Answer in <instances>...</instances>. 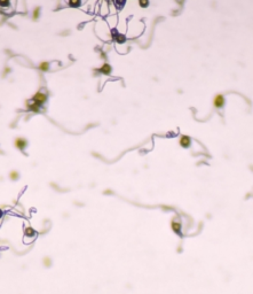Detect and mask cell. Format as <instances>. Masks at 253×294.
<instances>
[{"label": "cell", "instance_id": "6da1fadb", "mask_svg": "<svg viewBox=\"0 0 253 294\" xmlns=\"http://www.w3.org/2000/svg\"><path fill=\"white\" fill-rule=\"evenodd\" d=\"M224 105H226V99L223 97V94H221V93L215 94L213 98V107L217 109H220V108L224 107Z\"/></svg>", "mask_w": 253, "mask_h": 294}, {"label": "cell", "instance_id": "7a4b0ae2", "mask_svg": "<svg viewBox=\"0 0 253 294\" xmlns=\"http://www.w3.org/2000/svg\"><path fill=\"white\" fill-rule=\"evenodd\" d=\"M46 100H47V96H46L45 93H42V92H37V93L33 96V98H32V101H33L36 105H38V106L44 105V103L46 102Z\"/></svg>", "mask_w": 253, "mask_h": 294}, {"label": "cell", "instance_id": "3957f363", "mask_svg": "<svg viewBox=\"0 0 253 294\" xmlns=\"http://www.w3.org/2000/svg\"><path fill=\"white\" fill-rule=\"evenodd\" d=\"M14 145H15V147H16L17 149L23 151V149L27 147V145H28V140H27L25 138L17 137V138H15V140H14Z\"/></svg>", "mask_w": 253, "mask_h": 294}, {"label": "cell", "instance_id": "277c9868", "mask_svg": "<svg viewBox=\"0 0 253 294\" xmlns=\"http://www.w3.org/2000/svg\"><path fill=\"white\" fill-rule=\"evenodd\" d=\"M179 144H180L181 147L188 148V147H190V145H191V138H190L189 136H187V134H182V136L180 137V139H179Z\"/></svg>", "mask_w": 253, "mask_h": 294}, {"label": "cell", "instance_id": "5b68a950", "mask_svg": "<svg viewBox=\"0 0 253 294\" xmlns=\"http://www.w3.org/2000/svg\"><path fill=\"white\" fill-rule=\"evenodd\" d=\"M25 105H27V107H28V109L29 110H31L33 113H38V112H40V106H38V105H36L33 101L32 102H25Z\"/></svg>", "mask_w": 253, "mask_h": 294}, {"label": "cell", "instance_id": "8992f818", "mask_svg": "<svg viewBox=\"0 0 253 294\" xmlns=\"http://www.w3.org/2000/svg\"><path fill=\"white\" fill-rule=\"evenodd\" d=\"M98 71L101 74H103V75H110V72H111V65H108V63H103L102 67L98 69Z\"/></svg>", "mask_w": 253, "mask_h": 294}, {"label": "cell", "instance_id": "52a82bcc", "mask_svg": "<svg viewBox=\"0 0 253 294\" xmlns=\"http://www.w3.org/2000/svg\"><path fill=\"white\" fill-rule=\"evenodd\" d=\"M171 227H172V230H173L175 233H180V232H181V223H180V222L172 221Z\"/></svg>", "mask_w": 253, "mask_h": 294}, {"label": "cell", "instance_id": "ba28073f", "mask_svg": "<svg viewBox=\"0 0 253 294\" xmlns=\"http://www.w3.org/2000/svg\"><path fill=\"white\" fill-rule=\"evenodd\" d=\"M38 68H39L40 71H47V70L49 69V63H48L47 61H42V62L39 63Z\"/></svg>", "mask_w": 253, "mask_h": 294}, {"label": "cell", "instance_id": "9c48e42d", "mask_svg": "<svg viewBox=\"0 0 253 294\" xmlns=\"http://www.w3.org/2000/svg\"><path fill=\"white\" fill-rule=\"evenodd\" d=\"M34 233H36V232H34V230L32 229L31 227H27V228L24 229V234H25L27 237H30V238H31V237L34 235Z\"/></svg>", "mask_w": 253, "mask_h": 294}, {"label": "cell", "instance_id": "30bf717a", "mask_svg": "<svg viewBox=\"0 0 253 294\" xmlns=\"http://www.w3.org/2000/svg\"><path fill=\"white\" fill-rule=\"evenodd\" d=\"M9 178H10L12 180H17V179L20 178V174H18L16 170H13V171L9 172Z\"/></svg>", "mask_w": 253, "mask_h": 294}, {"label": "cell", "instance_id": "8fae6325", "mask_svg": "<svg viewBox=\"0 0 253 294\" xmlns=\"http://www.w3.org/2000/svg\"><path fill=\"white\" fill-rule=\"evenodd\" d=\"M39 14H40V8H39V7H36V8L33 9V14H32V17H33V20H34V21H36V20H38Z\"/></svg>", "mask_w": 253, "mask_h": 294}, {"label": "cell", "instance_id": "7c38bea8", "mask_svg": "<svg viewBox=\"0 0 253 294\" xmlns=\"http://www.w3.org/2000/svg\"><path fill=\"white\" fill-rule=\"evenodd\" d=\"M44 264H45V266H49L51 265V259L49 258H45L44 259Z\"/></svg>", "mask_w": 253, "mask_h": 294}, {"label": "cell", "instance_id": "4fadbf2b", "mask_svg": "<svg viewBox=\"0 0 253 294\" xmlns=\"http://www.w3.org/2000/svg\"><path fill=\"white\" fill-rule=\"evenodd\" d=\"M139 3H140L141 7H148V6H149V1H147V0H146V1H142V0H141Z\"/></svg>", "mask_w": 253, "mask_h": 294}, {"label": "cell", "instance_id": "5bb4252c", "mask_svg": "<svg viewBox=\"0 0 253 294\" xmlns=\"http://www.w3.org/2000/svg\"><path fill=\"white\" fill-rule=\"evenodd\" d=\"M0 6H9V1H0Z\"/></svg>", "mask_w": 253, "mask_h": 294}, {"label": "cell", "instance_id": "9a60e30c", "mask_svg": "<svg viewBox=\"0 0 253 294\" xmlns=\"http://www.w3.org/2000/svg\"><path fill=\"white\" fill-rule=\"evenodd\" d=\"M79 3H80L79 1H76V2H75V1H70V5H71V6H78Z\"/></svg>", "mask_w": 253, "mask_h": 294}, {"label": "cell", "instance_id": "2e32d148", "mask_svg": "<svg viewBox=\"0 0 253 294\" xmlns=\"http://www.w3.org/2000/svg\"><path fill=\"white\" fill-rule=\"evenodd\" d=\"M9 71H10V69H9V68L7 67V68L5 69V74H7V72H9Z\"/></svg>", "mask_w": 253, "mask_h": 294}, {"label": "cell", "instance_id": "e0dca14e", "mask_svg": "<svg viewBox=\"0 0 253 294\" xmlns=\"http://www.w3.org/2000/svg\"><path fill=\"white\" fill-rule=\"evenodd\" d=\"M1 216H2V211L0 210V217H1Z\"/></svg>", "mask_w": 253, "mask_h": 294}]
</instances>
